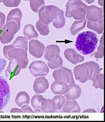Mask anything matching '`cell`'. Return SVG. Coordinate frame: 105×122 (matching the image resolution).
<instances>
[{"label":"cell","instance_id":"26","mask_svg":"<svg viewBox=\"0 0 105 122\" xmlns=\"http://www.w3.org/2000/svg\"><path fill=\"white\" fill-rule=\"evenodd\" d=\"M12 45L16 48L24 49L26 52L28 51V42H27V39L25 37L19 36L16 37V40H15Z\"/></svg>","mask_w":105,"mask_h":122},{"label":"cell","instance_id":"24","mask_svg":"<svg viewBox=\"0 0 105 122\" xmlns=\"http://www.w3.org/2000/svg\"><path fill=\"white\" fill-rule=\"evenodd\" d=\"M23 33L24 37L28 40H31L32 38H37L39 37V34L35 30L33 25L30 23L25 26Z\"/></svg>","mask_w":105,"mask_h":122},{"label":"cell","instance_id":"6","mask_svg":"<svg viewBox=\"0 0 105 122\" xmlns=\"http://www.w3.org/2000/svg\"><path fill=\"white\" fill-rule=\"evenodd\" d=\"M6 59L10 61L12 59L16 60L20 63L21 69H25L28 64V58L27 52L24 49L13 47L8 53Z\"/></svg>","mask_w":105,"mask_h":122},{"label":"cell","instance_id":"33","mask_svg":"<svg viewBox=\"0 0 105 122\" xmlns=\"http://www.w3.org/2000/svg\"><path fill=\"white\" fill-rule=\"evenodd\" d=\"M89 62L91 63V64L93 66V76H92L91 79H90V81H93V79L95 78V77L98 75L99 74H100L101 67H100L98 63L95 62L94 61H89Z\"/></svg>","mask_w":105,"mask_h":122},{"label":"cell","instance_id":"28","mask_svg":"<svg viewBox=\"0 0 105 122\" xmlns=\"http://www.w3.org/2000/svg\"><path fill=\"white\" fill-rule=\"evenodd\" d=\"M47 66L51 69H57L63 66V60L60 55H58L52 60L48 62Z\"/></svg>","mask_w":105,"mask_h":122},{"label":"cell","instance_id":"40","mask_svg":"<svg viewBox=\"0 0 105 122\" xmlns=\"http://www.w3.org/2000/svg\"><path fill=\"white\" fill-rule=\"evenodd\" d=\"M84 113H88V112H91V113H96V111L94 109H92V108H89V109H86L84 111H83Z\"/></svg>","mask_w":105,"mask_h":122},{"label":"cell","instance_id":"25","mask_svg":"<svg viewBox=\"0 0 105 122\" xmlns=\"http://www.w3.org/2000/svg\"><path fill=\"white\" fill-rule=\"evenodd\" d=\"M103 18L100 20V21H96V22L88 21L87 23V27L88 28L95 30L99 34H101L103 32Z\"/></svg>","mask_w":105,"mask_h":122},{"label":"cell","instance_id":"45","mask_svg":"<svg viewBox=\"0 0 105 122\" xmlns=\"http://www.w3.org/2000/svg\"><path fill=\"white\" fill-rule=\"evenodd\" d=\"M1 2H3V0H0V3H1Z\"/></svg>","mask_w":105,"mask_h":122},{"label":"cell","instance_id":"23","mask_svg":"<svg viewBox=\"0 0 105 122\" xmlns=\"http://www.w3.org/2000/svg\"><path fill=\"white\" fill-rule=\"evenodd\" d=\"M29 94L25 91H21L18 92L15 98V103L16 105L21 108L24 105H28L30 103Z\"/></svg>","mask_w":105,"mask_h":122},{"label":"cell","instance_id":"32","mask_svg":"<svg viewBox=\"0 0 105 122\" xmlns=\"http://www.w3.org/2000/svg\"><path fill=\"white\" fill-rule=\"evenodd\" d=\"M53 100L54 101L55 107H56V111H60L61 110L62 108L63 107L64 105L65 101V98L62 96V94H57L53 98Z\"/></svg>","mask_w":105,"mask_h":122},{"label":"cell","instance_id":"42","mask_svg":"<svg viewBox=\"0 0 105 122\" xmlns=\"http://www.w3.org/2000/svg\"><path fill=\"white\" fill-rule=\"evenodd\" d=\"M103 35L102 36L101 38V40H100V44L101 45H104V40H103Z\"/></svg>","mask_w":105,"mask_h":122},{"label":"cell","instance_id":"21","mask_svg":"<svg viewBox=\"0 0 105 122\" xmlns=\"http://www.w3.org/2000/svg\"><path fill=\"white\" fill-rule=\"evenodd\" d=\"M86 23H87V19L85 18L79 20H75L70 26L71 34L72 35H77L79 31L83 30L86 27Z\"/></svg>","mask_w":105,"mask_h":122},{"label":"cell","instance_id":"13","mask_svg":"<svg viewBox=\"0 0 105 122\" xmlns=\"http://www.w3.org/2000/svg\"><path fill=\"white\" fill-rule=\"evenodd\" d=\"M64 56L69 62L74 65L82 62L84 61V56H81L76 52V51L71 48H69L65 50Z\"/></svg>","mask_w":105,"mask_h":122},{"label":"cell","instance_id":"20","mask_svg":"<svg viewBox=\"0 0 105 122\" xmlns=\"http://www.w3.org/2000/svg\"><path fill=\"white\" fill-rule=\"evenodd\" d=\"M41 111L45 113H52L56 111L54 101L51 99L44 98L41 103Z\"/></svg>","mask_w":105,"mask_h":122},{"label":"cell","instance_id":"35","mask_svg":"<svg viewBox=\"0 0 105 122\" xmlns=\"http://www.w3.org/2000/svg\"><path fill=\"white\" fill-rule=\"evenodd\" d=\"M6 7H17L21 3V0H3Z\"/></svg>","mask_w":105,"mask_h":122},{"label":"cell","instance_id":"4","mask_svg":"<svg viewBox=\"0 0 105 122\" xmlns=\"http://www.w3.org/2000/svg\"><path fill=\"white\" fill-rule=\"evenodd\" d=\"M20 28L14 21H6L2 28L0 35V41L3 44H7L13 39L15 35Z\"/></svg>","mask_w":105,"mask_h":122},{"label":"cell","instance_id":"36","mask_svg":"<svg viewBox=\"0 0 105 122\" xmlns=\"http://www.w3.org/2000/svg\"><path fill=\"white\" fill-rule=\"evenodd\" d=\"M6 20L5 15L0 11V30H2V28L5 25Z\"/></svg>","mask_w":105,"mask_h":122},{"label":"cell","instance_id":"19","mask_svg":"<svg viewBox=\"0 0 105 122\" xmlns=\"http://www.w3.org/2000/svg\"><path fill=\"white\" fill-rule=\"evenodd\" d=\"M22 18V12L20 10V9L17 8L13 9L10 11V12L8 13L7 16L6 21H14L17 23L18 26L20 28L21 26V20Z\"/></svg>","mask_w":105,"mask_h":122},{"label":"cell","instance_id":"11","mask_svg":"<svg viewBox=\"0 0 105 122\" xmlns=\"http://www.w3.org/2000/svg\"><path fill=\"white\" fill-rule=\"evenodd\" d=\"M44 44L37 40H32L29 42V52L35 57L39 59L44 56L45 51Z\"/></svg>","mask_w":105,"mask_h":122},{"label":"cell","instance_id":"12","mask_svg":"<svg viewBox=\"0 0 105 122\" xmlns=\"http://www.w3.org/2000/svg\"><path fill=\"white\" fill-rule=\"evenodd\" d=\"M21 69V66L16 60L14 59H11L5 72L6 78L8 80H10L12 77L18 75Z\"/></svg>","mask_w":105,"mask_h":122},{"label":"cell","instance_id":"3","mask_svg":"<svg viewBox=\"0 0 105 122\" xmlns=\"http://www.w3.org/2000/svg\"><path fill=\"white\" fill-rule=\"evenodd\" d=\"M74 76L75 79L84 83L91 79L93 76V66L89 62L78 65L74 68Z\"/></svg>","mask_w":105,"mask_h":122},{"label":"cell","instance_id":"14","mask_svg":"<svg viewBox=\"0 0 105 122\" xmlns=\"http://www.w3.org/2000/svg\"><path fill=\"white\" fill-rule=\"evenodd\" d=\"M49 87V81L44 76H40L34 81L33 88L36 93L40 94L47 91Z\"/></svg>","mask_w":105,"mask_h":122},{"label":"cell","instance_id":"44","mask_svg":"<svg viewBox=\"0 0 105 122\" xmlns=\"http://www.w3.org/2000/svg\"><path fill=\"white\" fill-rule=\"evenodd\" d=\"M104 112H105V111H104V107H103V108H102L101 111V113H103Z\"/></svg>","mask_w":105,"mask_h":122},{"label":"cell","instance_id":"29","mask_svg":"<svg viewBox=\"0 0 105 122\" xmlns=\"http://www.w3.org/2000/svg\"><path fill=\"white\" fill-rule=\"evenodd\" d=\"M93 86L95 89H104V75L99 74L93 79Z\"/></svg>","mask_w":105,"mask_h":122},{"label":"cell","instance_id":"22","mask_svg":"<svg viewBox=\"0 0 105 122\" xmlns=\"http://www.w3.org/2000/svg\"><path fill=\"white\" fill-rule=\"evenodd\" d=\"M57 15L54 21L53 22V25L56 28H62L64 26L65 24V19L64 13L62 10L57 6Z\"/></svg>","mask_w":105,"mask_h":122},{"label":"cell","instance_id":"37","mask_svg":"<svg viewBox=\"0 0 105 122\" xmlns=\"http://www.w3.org/2000/svg\"><path fill=\"white\" fill-rule=\"evenodd\" d=\"M6 65V61L3 59V58L0 57V74L3 72L5 67Z\"/></svg>","mask_w":105,"mask_h":122},{"label":"cell","instance_id":"43","mask_svg":"<svg viewBox=\"0 0 105 122\" xmlns=\"http://www.w3.org/2000/svg\"><path fill=\"white\" fill-rule=\"evenodd\" d=\"M103 1L104 0H99V1H98V3H99V5L103 6Z\"/></svg>","mask_w":105,"mask_h":122},{"label":"cell","instance_id":"47","mask_svg":"<svg viewBox=\"0 0 105 122\" xmlns=\"http://www.w3.org/2000/svg\"><path fill=\"white\" fill-rule=\"evenodd\" d=\"M1 30H0V33H1Z\"/></svg>","mask_w":105,"mask_h":122},{"label":"cell","instance_id":"34","mask_svg":"<svg viewBox=\"0 0 105 122\" xmlns=\"http://www.w3.org/2000/svg\"><path fill=\"white\" fill-rule=\"evenodd\" d=\"M93 56L96 59H101L104 56V45L100 44L97 50L95 52H93Z\"/></svg>","mask_w":105,"mask_h":122},{"label":"cell","instance_id":"38","mask_svg":"<svg viewBox=\"0 0 105 122\" xmlns=\"http://www.w3.org/2000/svg\"><path fill=\"white\" fill-rule=\"evenodd\" d=\"M21 110L23 111V113H32L33 111H32V108L29 107L28 105H24L23 107H21Z\"/></svg>","mask_w":105,"mask_h":122},{"label":"cell","instance_id":"41","mask_svg":"<svg viewBox=\"0 0 105 122\" xmlns=\"http://www.w3.org/2000/svg\"><path fill=\"white\" fill-rule=\"evenodd\" d=\"M88 4H91V3H93V2L95 1V0H84Z\"/></svg>","mask_w":105,"mask_h":122},{"label":"cell","instance_id":"15","mask_svg":"<svg viewBox=\"0 0 105 122\" xmlns=\"http://www.w3.org/2000/svg\"><path fill=\"white\" fill-rule=\"evenodd\" d=\"M69 89V84L61 81H55L51 85V91L55 94L64 95Z\"/></svg>","mask_w":105,"mask_h":122},{"label":"cell","instance_id":"18","mask_svg":"<svg viewBox=\"0 0 105 122\" xmlns=\"http://www.w3.org/2000/svg\"><path fill=\"white\" fill-rule=\"evenodd\" d=\"M81 95V89L79 86L73 83L69 84V89L64 94V97L68 99H76Z\"/></svg>","mask_w":105,"mask_h":122},{"label":"cell","instance_id":"8","mask_svg":"<svg viewBox=\"0 0 105 122\" xmlns=\"http://www.w3.org/2000/svg\"><path fill=\"white\" fill-rule=\"evenodd\" d=\"M10 87L5 79L0 76V111L6 107L10 99Z\"/></svg>","mask_w":105,"mask_h":122},{"label":"cell","instance_id":"27","mask_svg":"<svg viewBox=\"0 0 105 122\" xmlns=\"http://www.w3.org/2000/svg\"><path fill=\"white\" fill-rule=\"evenodd\" d=\"M44 98L42 95L38 93L32 97L31 99V104L34 110L37 112H41V103Z\"/></svg>","mask_w":105,"mask_h":122},{"label":"cell","instance_id":"16","mask_svg":"<svg viewBox=\"0 0 105 122\" xmlns=\"http://www.w3.org/2000/svg\"><path fill=\"white\" fill-rule=\"evenodd\" d=\"M62 111L65 113H79L81 112V108L79 104L75 99H65Z\"/></svg>","mask_w":105,"mask_h":122},{"label":"cell","instance_id":"9","mask_svg":"<svg viewBox=\"0 0 105 122\" xmlns=\"http://www.w3.org/2000/svg\"><path fill=\"white\" fill-rule=\"evenodd\" d=\"M29 71L33 76H45L49 74V69L47 64L43 61H35L31 63Z\"/></svg>","mask_w":105,"mask_h":122},{"label":"cell","instance_id":"10","mask_svg":"<svg viewBox=\"0 0 105 122\" xmlns=\"http://www.w3.org/2000/svg\"><path fill=\"white\" fill-rule=\"evenodd\" d=\"M103 8H98L95 5L88 6L86 10V17L88 21L96 22L103 18Z\"/></svg>","mask_w":105,"mask_h":122},{"label":"cell","instance_id":"46","mask_svg":"<svg viewBox=\"0 0 105 122\" xmlns=\"http://www.w3.org/2000/svg\"><path fill=\"white\" fill-rule=\"evenodd\" d=\"M24 1H28V0H24Z\"/></svg>","mask_w":105,"mask_h":122},{"label":"cell","instance_id":"1","mask_svg":"<svg viewBox=\"0 0 105 122\" xmlns=\"http://www.w3.org/2000/svg\"><path fill=\"white\" fill-rule=\"evenodd\" d=\"M98 44V38L95 33L86 31L79 33L75 42V48L81 54L87 56L95 52Z\"/></svg>","mask_w":105,"mask_h":122},{"label":"cell","instance_id":"31","mask_svg":"<svg viewBox=\"0 0 105 122\" xmlns=\"http://www.w3.org/2000/svg\"><path fill=\"white\" fill-rule=\"evenodd\" d=\"M30 1V7L33 11L38 13L39 10L45 5V0H29Z\"/></svg>","mask_w":105,"mask_h":122},{"label":"cell","instance_id":"5","mask_svg":"<svg viewBox=\"0 0 105 122\" xmlns=\"http://www.w3.org/2000/svg\"><path fill=\"white\" fill-rule=\"evenodd\" d=\"M57 6L54 5L43 6L39 11V21L43 24L49 25L54 21L57 15Z\"/></svg>","mask_w":105,"mask_h":122},{"label":"cell","instance_id":"17","mask_svg":"<svg viewBox=\"0 0 105 122\" xmlns=\"http://www.w3.org/2000/svg\"><path fill=\"white\" fill-rule=\"evenodd\" d=\"M60 51L59 47L57 45L50 44L45 48L44 51V58L49 61L52 60L58 55H60Z\"/></svg>","mask_w":105,"mask_h":122},{"label":"cell","instance_id":"2","mask_svg":"<svg viewBox=\"0 0 105 122\" xmlns=\"http://www.w3.org/2000/svg\"><path fill=\"white\" fill-rule=\"evenodd\" d=\"M88 6L81 0H68L66 4L65 16L67 18H74L75 20L86 17Z\"/></svg>","mask_w":105,"mask_h":122},{"label":"cell","instance_id":"7","mask_svg":"<svg viewBox=\"0 0 105 122\" xmlns=\"http://www.w3.org/2000/svg\"><path fill=\"white\" fill-rule=\"evenodd\" d=\"M53 77L55 80L61 81L67 84L75 83L72 71L63 66L53 72Z\"/></svg>","mask_w":105,"mask_h":122},{"label":"cell","instance_id":"30","mask_svg":"<svg viewBox=\"0 0 105 122\" xmlns=\"http://www.w3.org/2000/svg\"><path fill=\"white\" fill-rule=\"evenodd\" d=\"M35 26H36L37 30L39 31L40 35H43V36H47L49 35V32H50L49 25L43 24L39 20L36 22Z\"/></svg>","mask_w":105,"mask_h":122},{"label":"cell","instance_id":"39","mask_svg":"<svg viewBox=\"0 0 105 122\" xmlns=\"http://www.w3.org/2000/svg\"><path fill=\"white\" fill-rule=\"evenodd\" d=\"M10 112L11 113H23V111L21 109H18V108H12Z\"/></svg>","mask_w":105,"mask_h":122}]
</instances>
